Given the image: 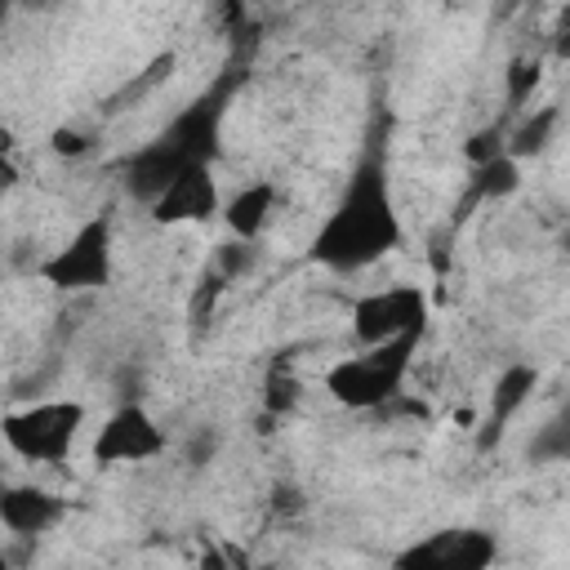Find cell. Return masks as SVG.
I'll return each instance as SVG.
<instances>
[{
    "label": "cell",
    "mask_w": 570,
    "mask_h": 570,
    "mask_svg": "<svg viewBox=\"0 0 570 570\" xmlns=\"http://www.w3.org/2000/svg\"><path fill=\"white\" fill-rule=\"evenodd\" d=\"M4 18H9V4H4V0H0V22H4Z\"/></svg>",
    "instance_id": "21"
},
{
    "label": "cell",
    "mask_w": 570,
    "mask_h": 570,
    "mask_svg": "<svg viewBox=\"0 0 570 570\" xmlns=\"http://www.w3.org/2000/svg\"><path fill=\"white\" fill-rule=\"evenodd\" d=\"M419 343H423V334H401V338H387V343H374V347H361V352L334 361L325 370V392L347 410H379V405L396 401Z\"/></svg>",
    "instance_id": "3"
},
{
    "label": "cell",
    "mask_w": 570,
    "mask_h": 570,
    "mask_svg": "<svg viewBox=\"0 0 570 570\" xmlns=\"http://www.w3.org/2000/svg\"><path fill=\"white\" fill-rule=\"evenodd\" d=\"M539 76H543V67H539L534 58H512V67H508V107L521 111V107L534 98Z\"/></svg>",
    "instance_id": "16"
},
{
    "label": "cell",
    "mask_w": 570,
    "mask_h": 570,
    "mask_svg": "<svg viewBox=\"0 0 570 570\" xmlns=\"http://www.w3.org/2000/svg\"><path fill=\"white\" fill-rule=\"evenodd\" d=\"M557 125H561V107H557V102L525 111L512 129H503V156H512L517 165L530 160V156H543L548 142L557 138Z\"/></svg>",
    "instance_id": "13"
},
{
    "label": "cell",
    "mask_w": 570,
    "mask_h": 570,
    "mask_svg": "<svg viewBox=\"0 0 570 570\" xmlns=\"http://www.w3.org/2000/svg\"><path fill=\"white\" fill-rule=\"evenodd\" d=\"M223 102H227V94H209V98L191 102L151 147H142V151L125 165V187H129V196H138V200L151 205L178 174L209 165L214 151H218Z\"/></svg>",
    "instance_id": "2"
},
{
    "label": "cell",
    "mask_w": 570,
    "mask_h": 570,
    "mask_svg": "<svg viewBox=\"0 0 570 570\" xmlns=\"http://www.w3.org/2000/svg\"><path fill=\"white\" fill-rule=\"evenodd\" d=\"M534 387H539V370H534L530 361H512V365L499 370L494 392H490V410H485V423H481V436H476L481 450H494V441L503 436V428H508L512 414L530 401Z\"/></svg>",
    "instance_id": "11"
},
{
    "label": "cell",
    "mask_w": 570,
    "mask_h": 570,
    "mask_svg": "<svg viewBox=\"0 0 570 570\" xmlns=\"http://www.w3.org/2000/svg\"><path fill=\"white\" fill-rule=\"evenodd\" d=\"M401 245V218L383 165L370 156L347 178L334 214L312 236V258L330 272H365Z\"/></svg>",
    "instance_id": "1"
},
{
    "label": "cell",
    "mask_w": 570,
    "mask_h": 570,
    "mask_svg": "<svg viewBox=\"0 0 570 570\" xmlns=\"http://www.w3.org/2000/svg\"><path fill=\"white\" fill-rule=\"evenodd\" d=\"M0 570H13V566H9V557H4V552H0Z\"/></svg>",
    "instance_id": "22"
},
{
    "label": "cell",
    "mask_w": 570,
    "mask_h": 570,
    "mask_svg": "<svg viewBox=\"0 0 570 570\" xmlns=\"http://www.w3.org/2000/svg\"><path fill=\"white\" fill-rule=\"evenodd\" d=\"M298 401V383L289 379V374H272V383H267V410H289Z\"/></svg>",
    "instance_id": "18"
},
{
    "label": "cell",
    "mask_w": 570,
    "mask_h": 570,
    "mask_svg": "<svg viewBox=\"0 0 570 570\" xmlns=\"http://www.w3.org/2000/svg\"><path fill=\"white\" fill-rule=\"evenodd\" d=\"M570 454V423H566V414H557V419H548L543 428H539V436L530 441V459L534 463H561Z\"/></svg>",
    "instance_id": "15"
},
{
    "label": "cell",
    "mask_w": 570,
    "mask_h": 570,
    "mask_svg": "<svg viewBox=\"0 0 570 570\" xmlns=\"http://www.w3.org/2000/svg\"><path fill=\"white\" fill-rule=\"evenodd\" d=\"M13 187H18V165L9 160V151H0V200H4Z\"/></svg>",
    "instance_id": "20"
},
{
    "label": "cell",
    "mask_w": 570,
    "mask_h": 570,
    "mask_svg": "<svg viewBox=\"0 0 570 570\" xmlns=\"http://www.w3.org/2000/svg\"><path fill=\"white\" fill-rule=\"evenodd\" d=\"M89 147H94L89 134H80V129H53V151L58 156H85Z\"/></svg>",
    "instance_id": "19"
},
{
    "label": "cell",
    "mask_w": 570,
    "mask_h": 570,
    "mask_svg": "<svg viewBox=\"0 0 570 570\" xmlns=\"http://www.w3.org/2000/svg\"><path fill=\"white\" fill-rule=\"evenodd\" d=\"M80 423H85L80 401H36L22 410H9L0 419V436L27 463H62L80 436Z\"/></svg>",
    "instance_id": "4"
},
{
    "label": "cell",
    "mask_w": 570,
    "mask_h": 570,
    "mask_svg": "<svg viewBox=\"0 0 570 570\" xmlns=\"http://www.w3.org/2000/svg\"><path fill=\"white\" fill-rule=\"evenodd\" d=\"M272 209H276V183H249V187H240V191L223 205V223H227V232H232L240 245H249V240L267 227Z\"/></svg>",
    "instance_id": "12"
},
{
    "label": "cell",
    "mask_w": 570,
    "mask_h": 570,
    "mask_svg": "<svg viewBox=\"0 0 570 570\" xmlns=\"http://www.w3.org/2000/svg\"><path fill=\"white\" fill-rule=\"evenodd\" d=\"M517 187H521V165L512 156H494V160L472 169V196L476 200H503Z\"/></svg>",
    "instance_id": "14"
},
{
    "label": "cell",
    "mask_w": 570,
    "mask_h": 570,
    "mask_svg": "<svg viewBox=\"0 0 570 570\" xmlns=\"http://www.w3.org/2000/svg\"><path fill=\"white\" fill-rule=\"evenodd\" d=\"M463 156H468V165H472V169H476V165H485V160H494V156H503V129H499V125L476 129V134L463 142Z\"/></svg>",
    "instance_id": "17"
},
{
    "label": "cell",
    "mask_w": 570,
    "mask_h": 570,
    "mask_svg": "<svg viewBox=\"0 0 570 570\" xmlns=\"http://www.w3.org/2000/svg\"><path fill=\"white\" fill-rule=\"evenodd\" d=\"M499 557V543L481 525H445L414 543H405L392 557V570H490Z\"/></svg>",
    "instance_id": "7"
},
{
    "label": "cell",
    "mask_w": 570,
    "mask_h": 570,
    "mask_svg": "<svg viewBox=\"0 0 570 570\" xmlns=\"http://www.w3.org/2000/svg\"><path fill=\"white\" fill-rule=\"evenodd\" d=\"M40 281L62 289V294L102 289L111 281V218L107 214L85 218L76 227V236L40 263Z\"/></svg>",
    "instance_id": "5"
},
{
    "label": "cell",
    "mask_w": 570,
    "mask_h": 570,
    "mask_svg": "<svg viewBox=\"0 0 570 570\" xmlns=\"http://www.w3.org/2000/svg\"><path fill=\"white\" fill-rule=\"evenodd\" d=\"M58 521H62V499H58L53 490L31 485V481L4 485V494H0V525H4L9 534L36 539V534L53 530Z\"/></svg>",
    "instance_id": "10"
},
{
    "label": "cell",
    "mask_w": 570,
    "mask_h": 570,
    "mask_svg": "<svg viewBox=\"0 0 570 570\" xmlns=\"http://www.w3.org/2000/svg\"><path fill=\"white\" fill-rule=\"evenodd\" d=\"M165 428L142 410V405H120L102 419L98 436H94V463H147L156 454H165Z\"/></svg>",
    "instance_id": "8"
},
{
    "label": "cell",
    "mask_w": 570,
    "mask_h": 570,
    "mask_svg": "<svg viewBox=\"0 0 570 570\" xmlns=\"http://www.w3.org/2000/svg\"><path fill=\"white\" fill-rule=\"evenodd\" d=\"M4 485H9V481H4V476H0V494H4Z\"/></svg>",
    "instance_id": "23"
},
{
    "label": "cell",
    "mask_w": 570,
    "mask_h": 570,
    "mask_svg": "<svg viewBox=\"0 0 570 570\" xmlns=\"http://www.w3.org/2000/svg\"><path fill=\"white\" fill-rule=\"evenodd\" d=\"M218 209H223V196H218V183H214L209 165L178 174V178L151 200V218L165 223V227H174V223H205V218H214Z\"/></svg>",
    "instance_id": "9"
},
{
    "label": "cell",
    "mask_w": 570,
    "mask_h": 570,
    "mask_svg": "<svg viewBox=\"0 0 570 570\" xmlns=\"http://www.w3.org/2000/svg\"><path fill=\"white\" fill-rule=\"evenodd\" d=\"M423 330H428V294L419 285H383L352 303V338L361 347Z\"/></svg>",
    "instance_id": "6"
}]
</instances>
